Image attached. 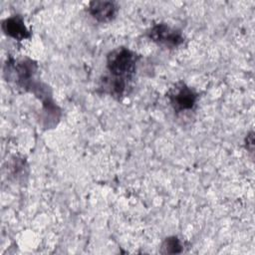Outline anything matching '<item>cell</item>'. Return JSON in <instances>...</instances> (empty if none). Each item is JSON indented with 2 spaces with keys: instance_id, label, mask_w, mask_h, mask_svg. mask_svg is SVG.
I'll list each match as a JSON object with an SVG mask.
<instances>
[{
  "instance_id": "6da1fadb",
  "label": "cell",
  "mask_w": 255,
  "mask_h": 255,
  "mask_svg": "<svg viewBox=\"0 0 255 255\" xmlns=\"http://www.w3.org/2000/svg\"><path fill=\"white\" fill-rule=\"evenodd\" d=\"M138 56L128 48L119 47L107 56V72L101 80L100 89L113 98L121 100L130 88L136 71Z\"/></svg>"
},
{
  "instance_id": "7a4b0ae2",
  "label": "cell",
  "mask_w": 255,
  "mask_h": 255,
  "mask_svg": "<svg viewBox=\"0 0 255 255\" xmlns=\"http://www.w3.org/2000/svg\"><path fill=\"white\" fill-rule=\"evenodd\" d=\"M147 37L153 43L165 48H177L184 42L181 31L165 23L152 25L147 31Z\"/></svg>"
},
{
  "instance_id": "3957f363",
  "label": "cell",
  "mask_w": 255,
  "mask_h": 255,
  "mask_svg": "<svg viewBox=\"0 0 255 255\" xmlns=\"http://www.w3.org/2000/svg\"><path fill=\"white\" fill-rule=\"evenodd\" d=\"M170 106L176 113L191 111L195 108L198 95L186 84L179 82L175 84L167 94Z\"/></svg>"
},
{
  "instance_id": "277c9868",
  "label": "cell",
  "mask_w": 255,
  "mask_h": 255,
  "mask_svg": "<svg viewBox=\"0 0 255 255\" xmlns=\"http://www.w3.org/2000/svg\"><path fill=\"white\" fill-rule=\"evenodd\" d=\"M87 10L93 19L101 23H106L116 17L118 6L113 1L97 0L90 2Z\"/></svg>"
},
{
  "instance_id": "5b68a950",
  "label": "cell",
  "mask_w": 255,
  "mask_h": 255,
  "mask_svg": "<svg viewBox=\"0 0 255 255\" xmlns=\"http://www.w3.org/2000/svg\"><path fill=\"white\" fill-rule=\"evenodd\" d=\"M1 28L7 36L17 41H22L31 37V32L27 29L24 20L20 15H13L4 19Z\"/></svg>"
},
{
  "instance_id": "8992f818",
  "label": "cell",
  "mask_w": 255,
  "mask_h": 255,
  "mask_svg": "<svg viewBox=\"0 0 255 255\" xmlns=\"http://www.w3.org/2000/svg\"><path fill=\"white\" fill-rule=\"evenodd\" d=\"M182 250L183 245L180 239L176 236H169L163 240L160 252L163 254H177L181 253Z\"/></svg>"
}]
</instances>
